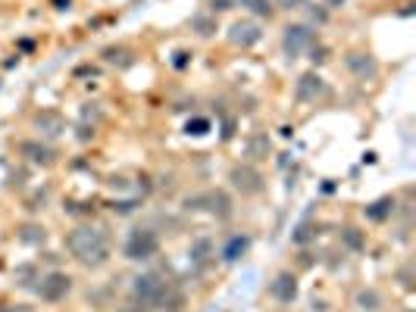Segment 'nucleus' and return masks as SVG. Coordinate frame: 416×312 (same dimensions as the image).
Segmentation results:
<instances>
[{
    "instance_id": "4",
    "label": "nucleus",
    "mask_w": 416,
    "mask_h": 312,
    "mask_svg": "<svg viewBox=\"0 0 416 312\" xmlns=\"http://www.w3.org/2000/svg\"><path fill=\"white\" fill-rule=\"evenodd\" d=\"M316 44V31L310 25H288L282 35V50L288 60H297L303 50H310Z\"/></svg>"
},
{
    "instance_id": "15",
    "label": "nucleus",
    "mask_w": 416,
    "mask_h": 312,
    "mask_svg": "<svg viewBox=\"0 0 416 312\" xmlns=\"http://www.w3.org/2000/svg\"><path fill=\"white\" fill-rule=\"evenodd\" d=\"M266 153H269V137H266V135H251L244 141V156L251 162L266 159Z\"/></svg>"
},
{
    "instance_id": "10",
    "label": "nucleus",
    "mask_w": 416,
    "mask_h": 312,
    "mask_svg": "<svg viewBox=\"0 0 416 312\" xmlns=\"http://www.w3.org/2000/svg\"><path fill=\"white\" fill-rule=\"evenodd\" d=\"M260 37H263V31H260V25L253 22V19H238V22H232V28H228V44H235V47H241V50L253 47Z\"/></svg>"
},
{
    "instance_id": "16",
    "label": "nucleus",
    "mask_w": 416,
    "mask_h": 312,
    "mask_svg": "<svg viewBox=\"0 0 416 312\" xmlns=\"http://www.w3.org/2000/svg\"><path fill=\"white\" fill-rule=\"evenodd\" d=\"M247 247H251V237L247 234H235L232 241L222 247V259L226 262H235V259H241V256L247 253Z\"/></svg>"
},
{
    "instance_id": "25",
    "label": "nucleus",
    "mask_w": 416,
    "mask_h": 312,
    "mask_svg": "<svg viewBox=\"0 0 416 312\" xmlns=\"http://www.w3.org/2000/svg\"><path fill=\"white\" fill-rule=\"evenodd\" d=\"M272 3H278L282 10H301V6L307 3V0H272Z\"/></svg>"
},
{
    "instance_id": "2",
    "label": "nucleus",
    "mask_w": 416,
    "mask_h": 312,
    "mask_svg": "<svg viewBox=\"0 0 416 312\" xmlns=\"http://www.w3.org/2000/svg\"><path fill=\"white\" fill-rule=\"evenodd\" d=\"M132 297L141 300L144 306H153L160 312H178L185 303L182 291H178L172 281H163L160 275H138L132 281Z\"/></svg>"
},
{
    "instance_id": "1",
    "label": "nucleus",
    "mask_w": 416,
    "mask_h": 312,
    "mask_svg": "<svg viewBox=\"0 0 416 312\" xmlns=\"http://www.w3.org/2000/svg\"><path fill=\"white\" fill-rule=\"evenodd\" d=\"M66 250L72 253V259L82 262L88 268H97L110 259V237L97 225H76L66 234Z\"/></svg>"
},
{
    "instance_id": "26",
    "label": "nucleus",
    "mask_w": 416,
    "mask_h": 312,
    "mask_svg": "<svg viewBox=\"0 0 416 312\" xmlns=\"http://www.w3.org/2000/svg\"><path fill=\"white\" fill-rule=\"evenodd\" d=\"M0 312H16V309H13V306H0Z\"/></svg>"
},
{
    "instance_id": "5",
    "label": "nucleus",
    "mask_w": 416,
    "mask_h": 312,
    "mask_svg": "<svg viewBox=\"0 0 416 312\" xmlns=\"http://www.w3.org/2000/svg\"><path fill=\"white\" fill-rule=\"evenodd\" d=\"M185 203H188V209H207L210 216H216V218L232 216V197H228L226 191H207V193H201V197H188Z\"/></svg>"
},
{
    "instance_id": "24",
    "label": "nucleus",
    "mask_w": 416,
    "mask_h": 312,
    "mask_svg": "<svg viewBox=\"0 0 416 312\" xmlns=\"http://www.w3.org/2000/svg\"><path fill=\"white\" fill-rule=\"evenodd\" d=\"M226 10H232V0H210V12H226Z\"/></svg>"
},
{
    "instance_id": "21",
    "label": "nucleus",
    "mask_w": 416,
    "mask_h": 312,
    "mask_svg": "<svg viewBox=\"0 0 416 312\" xmlns=\"http://www.w3.org/2000/svg\"><path fill=\"white\" fill-rule=\"evenodd\" d=\"M16 237H19L22 243H44L47 234H44V228H41V225H22Z\"/></svg>"
},
{
    "instance_id": "17",
    "label": "nucleus",
    "mask_w": 416,
    "mask_h": 312,
    "mask_svg": "<svg viewBox=\"0 0 416 312\" xmlns=\"http://www.w3.org/2000/svg\"><path fill=\"white\" fill-rule=\"evenodd\" d=\"M103 60H107L110 66L126 69V66H132V62H135V53L128 47H107V50H103Z\"/></svg>"
},
{
    "instance_id": "23",
    "label": "nucleus",
    "mask_w": 416,
    "mask_h": 312,
    "mask_svg": "<svg viewBox=\"0 0 416 312\" xmlns=\"http://www.w3.org/2000/svg\"><path fill=\"white\" fill-rule=\"evenodd\" d=\"M344 243H347V250H353V253H360V250L366 247V237H363V231H357V228H344Z\"/></svg>"
},
{
    "instance_id": "13",
    "label": "nucleus",
    "mask_w": 416,
    "mask_h": 312,
    "mask_svg": "<svg viewBox=\"0 0 416 312\" xmlns=\"http://www.w3.org/2000/svg\"><path fill=\"white\" fill-rule=\"evenodd\" d=\"M269 293H272V300H278V303H294V297H297V278L291 272H278L276 275V281L269 284Z\"/></svg>"
},
{
    "instance_id": "14",
    "label": "nucleus",
    "mask_w": 416,
    "mask_h": 312,
    "mask_svg": "<svg viewBox=\"0 0 416 312\" xmlns=\"http://www.w3.org/2000/svg\"><path fill=\"white\" fill-rule=\"evenodd\" d=\"M394 206H397V200H394V197H378L376 203L366 206L363 216L369 218V222H385V218H388L391 212H394Z\"/></svg>"
},
{
    "instance_id": "3",
    "label": "nucleus",
    "mask_w": 416,
    "mask_h": 312,
    "mask_svg": "<svg viewBox=\"0 0 416 312\" xmlns=\"http://www.w3.org/2000/svg\"><path fill=\"white\" fill-rule=\"evenodd\" d=\"M160 250V237L153 228H135L132 234L126 237V247H122V253H126V259L132 262H147L153 259Z\"/></svg>"
},
{
    "instance_id": "7",
    "label": "nucleus",
    "mask_w": 416,
    "mask_h": 312,
    "mask_svg": "<svg viewBox=\"0 0 416 312\" xmlns=\"http://www.w3.org/2000/svg\"><path fill=\"white\" fill-rule=\"evenodd\" d=\"M72 291V278L66 272H51L41 278L38 284V297L44 300V303H60V300H66Z\"/></svg>"
},
{
    "instance_id": "6",
    "label": "nucleus",
    "mask_w": 416,
    "mask_h": 312,
    "mask_svg": "<svg viewBox=\"0 0 416 312\" xmlns=\"http://www.w3.org/2000/svg\"><path fill=\"white\" fill-rule=\"evenodd\" d=\"M228 181H232V187L241 193V197H257V193L263 191V175H260L251 162L235 166L232 172H228Z\"/></svg>"
},
{
    "instance_id": "12",
    "label": "nucleus",
    "mask_w": 416,
    "mask_h": 312,
    "mask_svg": "<svg viewBox=\"0 0 416 312\" xmlns=\"http://www.w3.org/2000/svg\"><path fill=\"white\" fill-rule=\"evenodd\" d=\"M22 156H26L28 162H35V166H53V162H57V150L53 147H47L44 141H26L22 144Z\"/></svg>"
},
{
    "instance_id": "9",
    "label": "nucleus",
    "mask_w": 416,
    "mask_h": 312,
    "mask_svg": "<svg viewBox=\"0 0 416 312\" xmlns=\"http://www.w3.org/2000/svg\"><path fill=\"white\" fill-rule=\"evenodd\" d=\"M344 66L347 72L353 75L357 81H372L378 75V62L372 53H363V50H351V53L344 56Z\"/></svg>"
},
{
    "instance_id": "11",
    "label": "nucleus",
    "mask_w": 416,
    "mask_h": 312,
    "mask_svg": "<svg viewBox=\"0 0 416 312\" xmlns=\"http://www.w3.org/2000/svg\"><path fill=\"white\" fill-rule=\"evenodd\" d=\"M35 128H38V135L44 137V141H53V137H60L66 131V119L60 116L57 110H41L38 116H35Z\"/></svg>"
},
{
    "instance_id": "19",
    "label": "nucleus",
    "mask_w": 416,
    "mask_h": 312,
    "mask_svg": "<svg viewBox=\"0 0 416 312\" xmlns=\"http://www.w3.org/2000/svg\"><path fill=\"white\" fill-rule=\"evenodd\" d=\"M316 234H319V228H316L313 222H301L297 225V231L291 234V243H297V247H303V243L316 241Z\"/></svg>"
},
{
    "instance_id": "20",
    "label": "nucleus",
    "mask_w": 416,
    "mask_h": 312,
    "mask_svg": "<svg viewBox=\"0 0 416 312\" xmlns=\"http://www.w3.org/2000/svg\"><path fill=\"white\" fill-rule=\"evenodd\" d=\"M241 6H244L247 12H253V16H266L269 19L272 12H276V6H272V0H238Z\"/></svg>"
},
{
    "instance_id": "22",
    "label": "nucleus",
    "mask_w": 416,
    "mask_h": 312,
    "mask_svg": "<svg viewBox=\"0 0 416 312\" xmlns=\"http://www.w3.org/2000/svg\"><path fill=\"white\" fill-rule=\"evenodd\" d=\"M191 28H194L201 37H210L216 31V19L213 16H194L191 19Z\"/></svg>"
},
{
    "instance_id": "8",
    "label": "nucleus",
    "mask_w": 416,
    "mask_h": 312,
    "mask_svg": "<svg viewBox=\"0 0 416 312\" xmlns=\"http://www.w3.org/2000/svg\"><path fill=\"white\" fill-rule=\"evenodd\" d=\"M294 97L301 100V103H319L322 97H328L326 78L316 75V72H303L301 78H297V85H294Z\"/></svg>"
},
{
    "instance_id": "18",
    "label": "nucleus",
    "mask_w": 416,
    "mask_h": 312,
    "mask_svg": "<svg viewBox=\"0 0 416 312\" xmlns=\"http://www.w3.org/2000/svg\"><path fill=\"white\" fill-rule=\"evenodd\" d=\"M357 309L360 312H378V309H382V293L372 291V287L360 291L357 293Z\"/></svg>"
}]
</instances>
